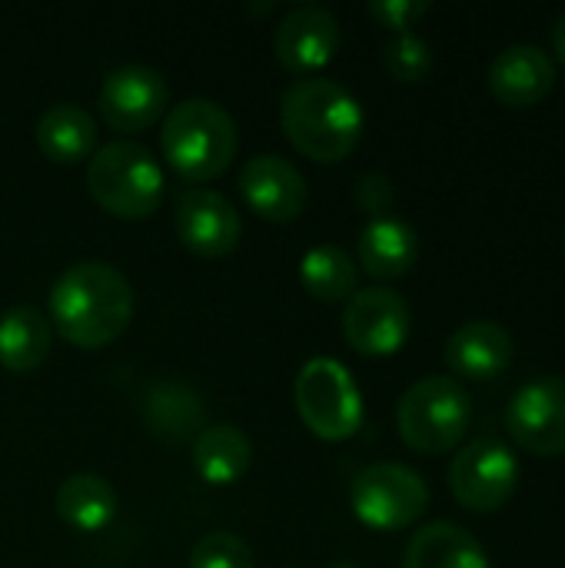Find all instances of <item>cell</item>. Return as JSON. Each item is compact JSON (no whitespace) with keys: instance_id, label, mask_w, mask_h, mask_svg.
<instances>
[{"instance_id":"obj_1","label":"cell","mask_w":565,"mask_h":568,"mask_svg":"<svg viewBox=\"0 0 565 568\" xmlns=\"http://www.w3.org/2000/svg\"><path fill=\"white\" fill-rule=\"evenodd\" d=\"M47 320L70 346H110L133 320V290L117 266L103 260H80L57 276Z\"/></svg>"},{"instance_id":"obj_2","label":"cell","mask_w":565,"mask_h":568,"mask_svg":"<svg viewBox=\"0 0 565 568\" xmlns=\"http://www.w3.org/2000/svg\"><path fill=\"white\" fill-rule=\"evenodd\" d=\"M280 123L286 140L316 163L346 160L363 136L360 100L330 77H300L286 87L280 103Z\"/></svg>"},{"instance_id":"obj_3","label":"cell","mask_w":565,"mask_h":568,"mask_svg":"<svg viewBox=\"0 0 565 568\" xmlns=\"http://www.w3.org/2000/svg\"><path fill=\"white\" fill-rule=\"evenodd\" d=\"M236 143V123L216 100L190 97L170 106L163 116V156L190 183H206L220 176L233 163Z\"/></svg>"},{"instance_id":"obj_4","label":"cell","mask_w":565,"mask_h":568,"mask_svg":"<svg viewBox=\"0 0 565 568\" xmlns=\"http://www.w3.org/2000/svg\"><path fill=\"white\" fill-rule=\"evenodd\" d=\"M90 196L120 220H147L163 200V170L137 140H113L87 163Z\"/></svg>"},{"instance_id":"obj_5","label":"cell","mask_w":565,"mask_h":568,"mask_svg":"<svg viewBox=\"0 0 565 568\" xmlns=\"http://www.w3.org/2000/svg\"><path fill=\"white\" fill-rule=\"evenodd\" d=\"M473 423V403L460 379L426 376L413 383L396 406V429L403 443L423 456L456 449Z\"/></svg>"},{"instance_id":"obj_6","label":"cell","mask_w":565,"mask_h":568,"mask_svg":"<svg viewBox=\"0 0 565 568\" xmlns=\"http://www.w3.org/2000/svg\"><path fill=\"white\" fill-rule=\"evenodd\" d=\"M293 403L306 429L326 443L350 439L363 423L360 386L350 369L333 356H316L296 373Z\"/></svg>"},{"instance_id":"obj_7","label":"cell","mask_w":565,"mask_h":568,"mask_svg":"<svg viewBox=\"0 0 565 568\" xmlns=\"http://www.w3.org/2000/svg\"><path fill=\"white\" fill-rule=\"evenodd\" d=\"M353 516L376 532L410 529L430 506V489L423 476L403 463L366 466L350 489Z\"/></svg>"},{"instance_id":"obj_8","label":"cell","mask_w":565,"mask_h":568,"mask_svg":"<svg viewBox=\"0 0 565 568\" xmlns=\"http://www.w3.org/2000/svg\"><path fill=\"white\" fill-rule=\"evenodd\" d=\"M450 489L470 513H496L519 489L516 453L493 436H480L463 446L450 466Z\"/></svg>"},{"instance_id":"obj_9","label":"cell","mask_w":565,"mask_h":568,"mask_svg":"<svg viewBox=\"0 0 565 568\" xmlns=\"http://www.w3.org/2000/svg\"><path fill=\"white\" fill-rule=\"evenodd\" d=\"M506 429L523 453L565 456V376H539L513 393Z\"/></svg>"},{"instance_id":"obj_10","label":"cell","mask_w":565,"mask_h":568,"mask_svg":"<svg viewBox=\"0 0 565 568\" xmlns=\"http://www.w3.org/2000/svg\"><path fill=\"white\" fill-rule=\"evenodd\" d=\"M413 329L410 303L390 286L356 290L343 313V336L363 356H393Z\"/></svg>"},{"instance_id":"obj_11","label":"cell","mask_w":565,"mask_h":568,"mask_svg":"<svg viewBox=\"0 0 565 568\" xmlns=\"http://www.w3.org/2000/svg\"><path fill=\"white\" fill-rule=\"evenodd\" d=\"M167 80L147 63H127L103 77L100 113L117 133H137L153 126L167 110Z\"/></svg>"},{"instance_id":"obj_12","label":"cell","mask_w":565,"mask_h":568,"mask_svg":"<svg viewBox=\"0 0 565 568\" xmlns=\"http://www.w3.org/2000/svg\"><path fill=\"white\" fill-rule=\"evenodd\" d=\"M173 226L180 243L196 256H226L243 236L236 206L223 193L206 186H190L180 193Z\"/></svg>"},{"instance_id":"obj_13","label":"cell","mask_w":565,"mask_h":568,"mask_svg":"<svg viewBox=\"0 0 565 568\" xmlns=\"http://www.w3.org/2000/svg\"><path fill=\"white\" fill-rule=\"evenodd\" d=\"M243 203L270 223H293L306 206L303 173L280 153H256L240 173Z\"/></svg>"},{"instance_id":"obj_14","label":"cell","mask_w":565,"mask_h":568,"mask_svg":"<svg viewBox=\"0 0 565 568\" xmlns=\"http://www.w3.org/2000/svg\"><path fill=\"white\" fill-rule=\"evenodd\" d=\"M273 50L286 70L313 77V70H323L340 50V20L326 7L300 3L276 23Z\"/></svg>"},{"instance_id":"obj_15","label":"cell","mask_w":565,"mask_h":568,"mask_svg":"<svg viewBox=\"0 0 565 568\" xmlns=\"http://www.w3.org/2000/svg\"><path fill=\"white\" fill-rule=\"evenodd\" d=\"M486 80H490L493 97L503 106L526 110V106L539 103L543 97H549V90L556 83V63L536 43H513L496 53Z\"/></svg>"},{"instance_id":"obj_16","label":"cell","mask_w":565,"mask_h":568,"mask_svg":"<svg viewBox=\"0 0 565 568\" xmlns=\"http://www.w3.org/2000/svg\"><path fill=\"white\" fill-rule=\"evenodd\" d=\"M513 336L496 320H470L446 339V366L463 379H496L513 363Z\"/></svg>"},{"instance_id":"obj_17","label":"cell","mask_w":565,"mask_h":568,"mask_svg":"<svg viewBox=\"0 0 565 568\" xmlns=\"http://www.w3.org/2000/svg\"><path fill=\"white\" fill-rule=\"evenodd\" d=\"M360 266L376 280H400L420 260V236L400 216H373L356 240Z\"/></svg>"},{"instance_id":"obj_18","label":"cell","mask_w":565,"mask_h":568,"mask_svg":"<svg viewBox=\"0 0 565 568\" xmlns=\"http://www.w3.org/2000/svg\"><path fill=\"white\" fill-rule=\"evenodd\" d=\"M403 568H490V556L463 526L430 523L410 539Z\"/></svg>"},{"instance_id":"obj_19","label":"cell","mask_w":565,"mask_h":568,"mask_svg":"<svg viewBox=\"0 0 565 568\" xmlns=\"http://www.w3.org/2000/svg\"><path fill=\"white\" fill-rule=\"evenodd\" d=\"M193 469L206 486H233L246 476L250 459H253V446L246 439L243 429L230 426V423H216L206 426L196 439H193Z\"/></svg>"},{"instance_id":"obj_20","label":"cell","mask_w":565,"mask_h":568,"mask_svg":"<svg viewBox=\"0 0 565 568\" xmlns=\"http://www.w3.org/2000/svg\"><path fill=\"white\" fill-rule=\"evenodd\" d=\"M37 146L53 163H83L97 146V123L77 103H53L37 120Z\"/></svg>"},{"instance_id":"obj_21","label":"cell","mask_w":565,"mask_h":568,"mask_svg":"<svg viewBox=\"0 0 565 568\" xmlns=\"http://www.w3.org/2000/svg\"><path fill=\"white\" fill-rule=\"evenodd\" d=\"M50 320L37 306H10L0 313V366L10 373H33L50 353Z\"/></svg>"},{"instance_id":"obj_22","label":"cell","mask_w":565,"mask_h":568,"mask_svg":"<svg viewBox=\"0 0 565 568\" xmlns=\"http://www.w3.org/2000/svg\"><path fill=\"white\" fill-rule=\"evenodd\" d=\"M57 513L67 526L80 532H100L117 516V493L97 473H73L57 486Z\"/></svg>"},{"instance_id":"obj_23","label":"cell","mask_w":565,"mask_h":568,"mask_svg":"<svg viewBox=\"0 0 565 568\" xmlns=\"http://www.w3.org/2000/svg\"><path fill=\"white\" fill-rule=\"evenodd\" d=\"M300 283L320 303H350L360 283V270L343 246L320 243L300 260Z\"/></svg>"},{"instance_id":"obj_24","label":"cell","mask_w":565,"mask_h":568,"mask_svg":"<svg viewBox=\"0 0 565 568\" xmlns=\"http://www.w3.org/2000/svg\"><path fill=\"white\" fill-rule=\"evenodd\" d=\"M383 60H386V70L400 80V83H420L426 80V73L433 70V47L406 30V33H396L386 50H383Z\"/></svg>"},{"instance_id":"obj_25","label":"cell","mask_w":565,"mask_h":568,"mask_svg":"<svg viewBox=\"0 0 565 568\" xmlns=\"http://www.w3.org/2000/svg\"><path fill=\"white\" fill-rule=\"evenodd\" d=\"M190 568H253L250 546L233 532H206L190 549Z\"/></svg>"},{"instance_id":"obj_26","label":"cell","mask_w":565,"mask_h":568,"mask_svg":"<svg viewBox=\"0 0 565 568\" xmlns=\"http://www.w3.org/2000/svg\"><path fill=\"white\" fill-rule=\"evenodd\" d=\"M153 406L160 409V416H150V423L163 433H173V436H183V433H193L200 423H203V409L200 403L183 393V389H173V386H163L157 396H153Z\"/></svg>"},{"instance_id":"obj_27","label":"cell","mask_w":565,"mask_h":568,"mask_svg":"<svg viewBox=\"0 0 565 568\" xmlns=\"http://www.w3.org/2000/svg\"><path fill=\"white\" fill-rule=\"evenodd\" d=\"M423 13H430L426 0H373L370 3V17L396 33H406Z\"/></svg>"},{"instance_id":"obj_28","label":"cell","mask_w":565,"mask_h":568,"mask_svg":"<svg viewBox=\"0 0 565 568\" xmlns=\"http://www.w3.org/2000/svg\"><path fill=\"white\" fill-rule=\"evenodd\" d=\"M393 180L383 176V173H366L360 176L356 183V203L373 213V216H390V206H393Z\"/></svg>"},{"instance_id":"obj_29","label":"cell","mask_w":565,"mask_h":568,"mask_svg":"<svg viewBox=\"0 0 565 568\" xmlns=\"http://www.w3.org/2000/svg\"><path fill=\"white\" fill-rule=\"evenodd\" d=\"M553 47H556L559 60H563V63H565V10H563V13H559L556 27H553Z\"/></svg>"},{"instance_id":"obj_30","label":"cell","mask_w":565,"mask_h":568,"mask_svg":"<svg viewBox=\"0 0 565 568\" xmlns=\"http://www.w3.org/2000/svg\"><path fill=\"white\" fill-rule=\"evenodd\" d=\"M563 240H565V233H563Z\"/></svg>"}]
</instances>
